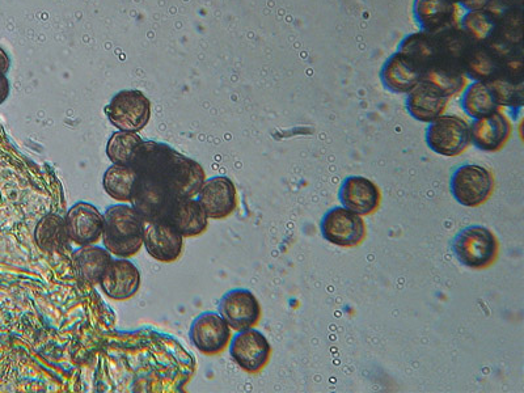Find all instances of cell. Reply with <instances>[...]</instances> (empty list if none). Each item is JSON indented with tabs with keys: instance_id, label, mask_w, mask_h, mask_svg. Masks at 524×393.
Here are the masks:
<instances>
[{
	"instance_id": "1",
	"label": "cell",
	"mask_w": 524,
	"mask_h": 393,
	"mask_svg": "<svg viewBox=\"0 0 524 393\" xmlns=\"http://www.w3.org/2000/svg\"><path fill=\"white\" fill-rule=\"evenodd\" d=\"M130 167L137 176L179 198L196 197L206 181L201 164L160 143L142 142Z\"/></svg>"
},
{
	"instance_id": "2",
	"label": "cell",
	"mask_w": 524,
	"mask_h": 393,
	"mask_svg": "<svg viewBox=\"0 0 524 393\" xmlns=\"http://www.w3.org/2000/svg\"><path fill=\"white\" fill-rule=\"evenodd\" d=\"M145 219L128 205H113L104 214L103 243L105 249L120 259L137 255L143 247Z\"/></svg>"
},
{
	"instance_id": "3",
	"label": "cell",
	"mask_w": 524,
	"mask_h": 393,
	"mask_svg": "<svg viewBox=\"0 0 524 393\" xmlns=\"http://www.w3.org/2000/svg\"><path fill=\"white\" fill-rule=\"evenodd\" d=\"M451 248L460 264L472 270L490 268L500 253L496 234L480 225L462 228L452 239Z\"/></svg>"
},
{
	"instance_id": "4",
	"label": "cell",
	"mask_w": 524,
	"mask_h": 393,
	"mask_svg": "<svg viewBox=\"0 0 524 393\" xmlns=\"http://www.w3.org/2000/svg\"><path fill=\"white\" fill-rule=\"evenodd\" d=\"M496 188L494 175L480 164H462L452 172L450 192L459 205L480 207L490 200Z\"/></svg>"
},
{
	"instance_id": "5",
	"label": "cell",
	"mask_w": 524,
	"mask_h": 393,
	"mask_svg": "<svg viewBox=\"0 0 524 393\" xmlns=\"http://www.w3.org/2000/svg\"><path fill=\"white\" fill-rule=\"evenodd\" d=\"M425 142L435 154L455 158L464 154L471 146L469 124L456 114H442L429 122Z\"/></svg>"
},
{
	"instance_id": "6",
	"label": "cell",
	"mask_w": 524,
	"mask_h": 393,
	"mask_svg": "<svg viewBox=\"0 0 524 393\" xmlns=\"http://www.w3.org/2000/svg\"><path fill=\"white\" fill-rule=\"evenodd\" d=\"M321 236L325 242L340 248H357L367 238L365 219L344 206H336L323 215Z\"/></svg>"
},
{
	"instance_id": "7",
	"label": "cell",
	"mask_w": 524,
	"mask_h": 393,
	"mask_svg": "<svg viewBox=\"0 0 524 393\" xmlns=\"http://www.w3.org/2000/svg\"><path fill=\"white\" fill-rule=\"evenodd\" d=\"M230 342V356L245 373L259 374L268 366L273 349L264 333L255 328L245 329Z\"/></svg>"
},
{
	"instance_id": "8",
	"label": "cell",
	"mask_w": 524,
	"mask_h": 393,
	"mask_svg": "<svg viewBox=\"0 0 524 393\" xmlns=\"http://www.w3.org/2000/svg\"><path fill=\"white\" fill-rule=\"evenodd\" d=\"M232 329L217 312H205L193 321L189 337L194 348L205 356H218L230 345Z\"/></svg>"
},
{
	"instance_id": "9",
	"label": "cell",
	"mask_w": 524,
	"mask_h": 393,
	"mask_svg": "<svg viewBox=\"0 0 524 393\" xmlns=\"http://www.w3.org/2000/svg\"><path fill=\"white\" fill-rule=\"evenodd\" d=\"M107 116L112 125L121 131L137 133L149 124L151 116L149 100L141 92H121L108 105Z\"/></svg>"
},
{
	"instance_id": "10",
	"label": "cell",
	"mask_w": 524,
	"mask_h": 393,
	"mask_svg": "<svg viewBox=\"0 0 524 393\" xmlns=\"http://www.w3.org/2000/svg\"><path fill=\"white\" fill-rule=\"evenodd\" d=\"M219 315L236 332L255 328L262 318L259 299L247 289L228 291L219 302Z\"/></svg>"
},
{
	"instance_id": "11",
	"label": "cell",
	"mask_w": 524,
	"mask_h": 393,
	"mask_svg": "<svg viewBox=\"0 0 524 393\" xmlns=\"http://www.w3.org/2000/svg\"><path fill=\"white\" fill-rule=\"evenodd\" d=\"M197 196L207 217L214 221L230 217L238 207V190L234 181L226 176H215L206 180Z\"/></svg>"
},
{
	"instance_id": "12",
	"label": "cell",
	"mask_w": 524,
	"mask_h": 393,
	"mask_svg": "<svg viewBox=\"0 0 524 393\" xmlns=\"http://www.w3.org/2000/svg\"><path fill=\"white\" fill-rule=\"evenodd\" d=\"M338 200L345 209L366 217L379 210L382 192L374 181L365 176H348L338 189Z\"/></svg>"
},
{
	"instance_id": "13",
	"label": "cell",
	"mask_w": 524,
	"mask_h": 393,
	"mask_svg": "<svg viewBox=\"0 0 524 393\" xmlns=\"http://www.w3.org/2000/svg\"><path fill=\"white\" fill-rule=\"evenodd\" d=\"M65 222L71 242L80 247L94 245L103 238L104 215L88 202H78L71 207L67 211Z\"/></svg>"
},
{
	"instance_id": "14",
	"label": "cell",
	"mask_w": 524,
	"mask_h": 393,
	"mask_svg": "<svg viewBox=\"0 0 524 393\" xmlns=\"http://www.w3.org/2000/svg\"><path fill=\"white\" fill-rule=\"evenodd\" d=\"M469 134H471V145L477 150L497 152L504 149L509 142L513 134V125L505 113L496 111L473 120L469 125Z\"/></svg>"
},
{
	"instance_id": "15",
	"label": "cell",
	"mask_w": 524,
	"mask_h": 393,
	"mask_svg": "<svg viewBox=\"0 0 524 393\" xmlns=\"http://www.w3.org/2000/svg\"><path fill=\"white\" fill-rule=\"evenodd\" d=\"M143 245L152 259L169 264L181 256L184 236L167 222L145 221Z\"/></svg>"
},
{
	"instance_id": "16",
	"label": "cell",
	"mask_w": 524,
	"mask_h": 393,
	"mask_svg": "<svg viewBox=\"0 0 524 393\" xmlns=\"http://www.w3.org/2000/svg\"><path fill=\"white\" fill-rule=\"evenodd\" d=\"M379 78L387 91L396 95H407L424 78V71L411 58L396 52L383 63Z\"/></svg>"
},
{
	"instance_id": "17",
	"label": "cell",
	"mask_w": 524,
	"mask_h": 393,
	"mask_svg": "<svg viewBox=\"0 0 524 393\" xmlns=\"http://www.w3.org/2000/svg\"><path fill=\"white\" fill-rule=\"evenodd\" d=\"M141 272L133 262L126 259L112 260L99 285L108 298L124 302L141 289Z\"/></svg>"
},
{
	"instance_id": "18",
	"label": "cell",
	"mask_w": 524,
	"mask_h": 393,
	"mask_svg": "<svg viewBox=\"0 0 524 393\" xmlns=\"http://www.w3.org/2000/svg\"><path fill=\"white\" fill-rule=\"evenodd\" d=\"M413 18L422 32L438 33L458 25L454 0H414Z\"/></svg>"
},
{
	"instance_id": "19",
	"label": "cell",
	"mask_w": 524,
	"mask_h": 393,
	"mask_svg": "<svg viewBox=\"0 0 524 393\" xmlns=\"http://www.w3.org/2000/svg\"><path fill=\"white\" fill-rule=\"evenodd\" d=\"M450 100L438 88L421 80L411 92H408L405 107H407L409 116L414 120L429 124L435 118L445 114Z\"/></svg>"
},
{
	"instance_id": "20",
	"label": "cell",
	"mask_w": 524,
	"mask_h": 393,
	"mask_svg": "<svg viewBox=\"0 0 524 393\" xmlns=\"http://www.w3.org/2000/svg\"><path fill=\"white\" fill-rule=\"evenodd\" d=\"M505 59L492 46L473 42L462 63V71L467 79L489 82L504 74Z\"/></svg>"
},
{
	"instance_id": "21",
	"label": "cell",
	"mask_w": 524,
	"mask_h": 393,
	"mask_svg": "<svg viewBox=\"0 0 524 393\" xmlns=\"http://www.w3.org/2000/svg\"><path fill=\"white\" fill-rule=\"evenodd\" d=\"M166 222L175 227L184 238L204 234L209 227V217H207L204 207L193 198L177 200L172 210L169 211Z\"/></svg>"
},
{
	"instance_id": "22",
	"label": "cell",
	"mask_w": 524,
	"mask_h": 393,
	"mask_svg": "<svg viewBox=\"0 0 524 393\" xmlns=\"http://www.w3.org/2000/svg\"><path fill=\"white\" fill-rule=\"evenodd\" d=\"M397 52L411 58L422 71L442 61L435 33L422 31L411 33L401 40Z\"/></svg>"
},
{
	"instance_id": "23",
	"label": "cell",
	"mask_w": 524,
	"mask_h": 393,
	"mask_svg": "<svg viewBox=\"0 0 524 393\" xmlns=\"http://www.w3.org/2000/svg\"><path fill=\"white\" fill-rule=\"evenodd\" d=\"M111 261L112 253L95 245H84L73 255L75 272L80 280L92 286L99 285Z\"/></svg>"
},
{
	"instance_id": "24",
	"label": "cell",
	"mask_w": 524,
	"mask_h": 393,
	"mask_svg": "<svg viewBox=\"0 0 524 393\" xmlns=\"http://www.w3.org/2000/svg\"><path fill=\"white\" fill-rule=\"evenodd\" d=\"M460 105H462L463 112L473 120L500 111L501 108L489 83L481 82V80H472V83L467 84L462 92Z\"/></svg>"
},
{
	"instance_id": "25",
	"label": "cell",
	"mask_w": 524,
	"mask_h": 393,
	"mask_svg": "<svg viewBox=\"0 0 524 393\" xmlns=\"http://www.w3.org/2000/svg\"><path fill=\"white\" fill-rule=\"evenodd\" d=\"M422 80L438 88V90L449 97V99L462 94L464 88L467 86V78L466 75L463 74L462 69L445 61L435 63V65L429 67L428 70H425Z\"/></svg>"
},
{
	"instance_id": "26",
	"label": "cell",
	"mask_w": 524,
	"mask_h": 393,
	"mask_svg": "<svg viewBox=\"0 0 524 393\" xmlns=\"http://www.w3.org/2000/svg\"><path fill=\"white\" fill-rule=\"evenodd\" d=\"M38 248L46 253L65 251L70 242L67 235L65 218L57 214H48L38 222L35 232Z\"/></svg>"
},
{
	"instance_id": "27",
	"label": "cell",
	"mask_w": 524,
	"mask_h": 393,
	"mask_svg": "<svg viewBox=\"0 0 524 393\" xmlns=\"http://www.w3.org/2000/svg\"><path fill=\"white\" fill-rule=\"evenodd\" d=\"M458 25L473 42L489 44L500 31V18L490 10L467 11Z\"/></svg>"
},
{
	"instance_id": "28",
	"label": "cell",
	"mask_w": 524,
	"mask_h": 393,
	"mask_svg": "<svg viewBox=\"0 0 524 393\" xmlns=\"http://www.w3.org/2000/svg\"><path fill=\"white\" fill-rule=\"evenodd\" d=\"M435 36H437L442 61L452 63L462 69L464 58L473 45L471 37L459 25L435 33Z\"/></svg>"
},
{
	"instance_id": "29",
	"label": "cell",
	"mask_w": 524,
	"mask_h": 393,
	"mask_svg": "<svg viewBox=\"0 0 524 393\" xmlns=\"http://www.w3.org/2000/svg\"><path fill=\"white\" fill-rule=\"evenodd\" d=\"M137 173L133 167L113 164L104 173L103 187L109 197L118 202H130Z\"/></svg>"
},
{
	"instance_id": "30",
	"label": "cell",
	"mask_w": 524,
	"mask_h": 393,
	"mask_svg": "<svg viewBox=\"0 0 524 393\" xmlns=\"http://www.w3.org/2000/svg\"><path fill=\"white\" fill-rule=\"evenodd\" d=\"M494 96L500 107L522 108L524 104L523 78L501 74L496 79L489 80Z\"/></svg>"
},
{
	"instance_id": "31",
	"label": "cell",
	"mask_w": 524,
	"mask_h": 393,
	"mask_svg": "<svg viewBox=\"0 0 524 393\" xmlns=\"http://www.w3.org/2000/svg\"><path fill=\"white\" fill-rule=\"evenodd\" d=\"M142 142V138L131 131H118L108 141V158L118 166H130L134 152Z\"/></svg>"
},
{
	"instance_id": "32",
	"label": "cell",
	"mask_w": 524,
	"mask_h": 393,
	"mask_svg": "<svg viewBox=\"0 0 524 393\" xmlns=\"http://www.w3.org/2000/svg\"><path fill=\"white\" fill-rule=\"evenodd\" d=\"M522 3V0H493L488 10L493 11L494 14L501 15L502 12L510 10V8H522Z\"/></svg>"
},
{
	"instance_id": "33",
	"label": "cell",
	"mask_w": 524,
	"mask_h": 393,
	"mask_svg": "<svg viewBox=\"0 0 524 393\" xmlns=\"http://www.w3.org/2000/svg\"><path fill=\"white\" fill-rule=\"evenodd\" d=\"M458 6L466 11L488 10L493 0H454Z\"/></svg>"
},
{
	"instance_id": "34",
	"label": "cell",
	"mask_w": 524,
	"mask_h": 393,
	"mask_svg": "<svg viewBox=\"0 0 524 393\" xmlns=\"http://www.w3.org/2000/svg\"><path fill=\"white\" fill-rule=\"evenodd\" d=\"M7 96H8V82H7V79L4 78V75L0 73V104H2L3 101L7 99Z\"/></svg>"
},
{
	"instance_id": "35",
	"label": "cell",
	"mask_w": 524,
	"mask_h": 393,
	"mask_svg": "<svg viewBox=\"0 0 524 393\" xmlns=\"http://www.w3.org/2000/svg\"><path fill=\"white\" fill-rule=\"evenodd\" d=\"M8 69V58L3 50H0V73H4Z\"/></svg>"
}]
</instances>
